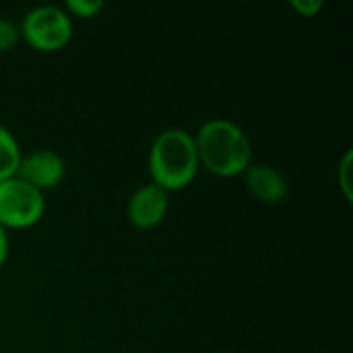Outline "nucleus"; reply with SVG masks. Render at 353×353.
<instances>
[{
    "label": "nucleus",
    "instance_id": "7",
    "mask_svg": "<svg viewBox=\"0 0 353 353\" xmlns=\"http://www.w3.org/2000/svg\"><path fill=\"white\" fill-rule=\"evenodd\" d=\"M244 184L248 192L265 205H279L288 196V180L283 174L265 163H250L244 170Z\"/></svg>",
    "mask_w": 353,
    "mask_h": 353
},
{
    "label": "nucleus",
    "instance_id": "10",
    "mask_svg": "<svg viewBox=\"0 0 353 353\" xmlns=\"http://www.w3.org/2000/svg\"><path fill=\"white\" fill-rule=\"evenodd\" d=\"M66 8H68V12H72L74 17L91 19V17H95V14L103 8V2H101V0H68V2H66Z\"/></svg>",
    "mask_w": 353,
    "mask_h": 353
},
{
    "label": "nucleus",
    "instance_id": "12",
    "mask_svg": "<svg viewBox=\"0 0 353 353\" xmlns=\"http://www.w3.org/2000/svg\"><path fill=\"white\" fill-rule=\"evenodd\" d=\"M290 6H292L296 12H300L302 17H314L316 12L323 10L325 4H323V0H292Z\"/></svg>",
    "mask_w": 353,
    "mask_h": 353
},
{
    "label": "nucleus",
    "instance_id": "4",
    "mask_svg": "<svg viewBox=\"0 0 353 353\" xmlns=\"http://www.w3.org/2000/svg\"><path fill=\"white\" fill-rule=\"evenodd\" d=\"M21 33L31 48L39 52H56L70 41L72 21L62 8L37 6L25 14Z\"/></svg>",
    "mask_w": 353,
    "mask_h": 353
},
{
    "label": "nucleus",
    "instance_id": "9",
    "mask_svg": "<svg viewBox=\"0 0 353 353\" xmlns=\"http://www.w3.org/2000/svg\"><path fill=\"white\" fill-rule=\"evenodd\" d=\"M352 168H353V153L347 151L341 159V165H339V172H337V178H339V186H341V192L345 196L347 203L353 201V190H352Z\"/></svg>",
    "mask_w": 353,
    "mask_h": 353
},
{
    "label": "nucleus",
    "instance_id": "13",
    "mask_svg": "<svg viewBox=\"0 0 353 353\" xmlns=\"http://www.w3.org/2000/svg\"><path fill=\"white\" fill-rule=\"evenodd\" d=\"M6 256H8V236H6V230L0 225V267L4 265Z\"/></svg>",
    "mask_w": 353,
    "mask_h": 353
},
{
    "label": "nucleus",
    "instance_id": "2",
    "mask_svg": "<svg viewBox=\"0 0 353 353\" xmlns=\"http://www.w3.org/2000/svg\"><path fill=\"white\" fill-rule=\"evenodd\" d=\"M194 137L182 128L163 130L149 151V174L155 186L170 190L186 188L199 172Z\"/></svg>",
    "mask_w": 353,
    "mask_h": 353
},
{
    "label": "nucleus",
    "instance_id": "8",
    "mask_svg": "<svg viewBox=\"0 0 353 353\" xmlns=\"http://www.w3.org/2000/svg\"><path fill=\"white\" fill-rule=\"evenodd\" d=\"M21 149L12 132L0 124V182L8 180L17 174L19 161H21Z\"/></svg>",
    "mask_w": 353,
    "mask_h": 353
},
{
    "label": "nucleus",
    "instance_id": "3",
    "mask_svg": "<svg viewBox=\"0 0 353 353\" xmlns=\"http://www.w3.org/2000/svg\"><path fill=\"white\" fill-rule=\"evenodd\" d=\"M43 194L17 176L0 182V225L23 230L35 225L43 215Z\"/></svg>",
    "mask_w": 353,
    "mask_h": 353
},
{
    "label": "nucleus",
    "instance_id": "11",
    "mask_svg": "<svg viewBox=\"0 0 353 353\" xmlns=\"http://www.w3.org/2000/svg\"><path fill=\"white\" fill-rule=\"evenodd\" d=\"M19 41V31L10 21L0 19V54L8 52L14 48V43Z\"/></svg>",
    "mask_w": 353,
    "mask_h": 353
},
{
    "label": "nucleus",
    "instance_id": "1",
    "mask_svg": "<svg viewBox=\"0 0 353 353\" xmlns=\"http://www.w3.org/2000/svg\"><path fill=\"white\" fill-rule=\"evenodd\" d=\"M199 163L209 172L232 178L252 163V145L246 132L232 120L215 118L201 126L194 137Z\"/></svg>",
    "mask_w": 353,
    "mask_h": 353
},
{
    "label": "nucleus",
    "instance_id": "6",
    "mask_svg": "<svg viewBox=\"0 0 353 353\" xmlns=\"http://www.w3.org/2000/svg\"><path fill=\"white\" fill-rule=\"evenodd\" d=\"M170 209L168 192L155 184L141 186L128 201V221L139 230L155 228L163 221Z\"/></svg>",
    "mask_w": 353,
    "mask_h": 353
},
{
    "label": "nucleus",
    "instance_id": "5",
    "mask_svg": "<svg viewBox=\"0 0 353 353\" xmlns=\"http://www.w3.org/2000/svg\"><path fill=\"white\" fill-rule=\"evenodd\" d=\"M14 176L41 192V190L54 188L62 182L64 161L58 153H54L50 149H37V151L21 157Z\"/></svg>",
    "mask_w": 353,
    "mask_h": 353
}]
</instances>
